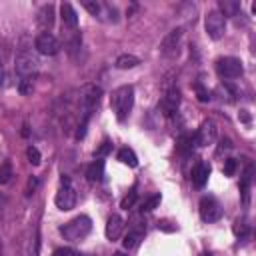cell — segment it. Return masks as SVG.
<instances>
[{
    "label": "cell",
    "instance_id": "obj_1",
    "mask_svg": "<svg viewBox=\"0 0 256 256\" xmlns=\"http://www.w3.org/2000/svg\"><path fill=\"white\" fill-rule=\"evenodd\" d=\"M100 98H102V88L96 86V84H86V86L80 90V112H82V120H80V124H78L76 138H84L88 118H90L92 112L98 108Z\"/></svg>",
    "mask_w": 256,
    "mask_h": 256
},
{
    "label": "cell",
    "instance_id": "obj_2",
    "mask_svg": "<svg viewBox=\"0 0 256 256\" xmlns=\"http://www.w3.org/2000/svg\"><path fill=\"white\" fill-rule=\"evenodd\" d=\"M110 104H112V110H114L118 122H124L134 106V88L130 84L118 86L110 96Z\"/></svg>",
    "mask_w": 256,
    "mask_h": 256
},
{
    "label": "cell",
    "instance_id": "obj_3",
    "mask_svg": "<svg viewBox=\"0 0 256 256\" xmlns=\"http://www.w3.org/2000/svg\"><path fill=\"white\" fill-rule=\"evenodd\" d=\"M90 230H92V220L86 214H80V216L72 218L70 222H66L64 226H60V234L70 242H78V240L86 238Z\"/></svg>",
    "mask_w": 256,
    "mask_h": 256
},
{
    "label": "cell",
    "instance_id": "obj_4",
    "mask_svg": "<svg viewBox=\"0 0 256 256\" xmlns=\"http://www.w3.org/2000/svg\"><path fill=\"white\" fill-rule=\"evenodd\" d=\"M14 68H16V72H18L22 78H34V74H36L38 68H40V60H38V56H36L32 50L22 48V50L16 54Z\"/></svg>",
    "mask_w": 256,
    "mask_h": 256
},
{
    "label": "cell",
    "instance_id": "obj_5",
    "mask_svg": "<svg viewBox=\"0 0 256 256\" xmlns=\"http://www.w3.org/2000/svg\"><path fill=\"white\" fill-rule=\"evenodd\" d=\"M204 28H206V34L212 40H220L226 32V18L218 10H210L204 18Z\"/></svg>",
    "mask_w": 256,
    "mask_h": 256
},
{
    "label": "cell",
    "instance_id": "obj_6",
    "mask_svg": "<svg viewBox=\"0 0 256 256\" xmlns=\"http://www.w3.org/2000/svg\"><path fill=\"white\" fill-rule=\"evenodd\" d=\"M216 70L222 78H240L242 72H244V66H242V60L240 58H234V56H224V58H218L216 62Z\"/></svg>",
    "mask_w": 256,
    "mask_h": 256
},
{
    "label": "cell",
    "instance_id": "obj_7",
    "mask_svg": "<svg viewBox=\"0 0 256 256\" xmlns=\"http://www.w3.org/2000/svg\"><path fill=\"white\" fill-rule=\"evenodd\" d=\"M34 48L42 56H54L60 50V42L52 32H40L34 40Z\"/></svg>",
    "mask_w": 256,
    "mask_h": 256
},
{
    "label": "cell",
    "instance_id": "obj_8",
    "mask_svg": "<svg viewBox=\"0 0 256 256\" xmlns=\"http://www.w3.org/2000/svg\"><path fill=\"white\" fill-rule=\"evenodd\" d=\"M222 216V206L214 196H202L200 200V218L204 222H216Z\"/></svg>",
    "mask_w": 256,
    "mask_h": 256
},
{
    "label": "cell",
    "instance_id": "obj_9",
    "mask_svg": "<svg viewBox=\"0 0 256 256\" xmlns=\"http://www.w3.org/2000/svg\"><path fill=\"white\" fill-rule=\"evenodd\" d=\"M182 36H184V30H182V28H174V30H170V32L164 36L162 44H160L162 54H166V56H176V54H178V50H180Z\"/></svg>",
    "mask_w": 256,
    "mask_h": 256
},
{
    "label": "cell",
    "instance_id": "obj_10",
    "mask_svg": "<svg viewBox=\"0 0 256 256\" xmlns=\"http://www.w3.org/2000/svg\"><path fill=\"white\" fill-rule=\"evenodd\" d=\"M216 140V124L212 120H206L200 124L198 128V132L194 134V142L196 146H208Z\"/></svg>",
    "mask_w": 256,
    "mask_h": 256
},
{
    "label": "cell",
    "instance_id": "obj_11",
    "mask_svg": "<svg viewBox=\"0 0 256 256\" xmlns=\"http://www.w3.org/2000/svg\"><path fill=\"white\" fill-rule=\"evenodd\" d=\"M76 200H78V196H76V190L72 188V184L70 186H60V190L54 196V202L60 210H72L76 206Z\"/></svg>",
    "mask_w": 256,
    "mask_h": 256
},
{
    "label": "cell",
    "instance_id": "obj_12",
    "mask_svg": "<svg viewBox=\"0 0 256 256\" xmlns=\"http://www.w3.org/2000/svg\"><path fill=\"white\" fill-rule=\"evenodd\" d=\"M180 106V90L176 86H170L166 92H164V98H162V108L166 114H174Z\"/></svg>",
    "mask_w": 256,
    "mask_h": 256
},
{
    "label": "cell",
    "instance_id": "obj_13",
    "mask_svg": "<svg viewBox=\"0 0 256 256\" xmlns=\"http://www.w3.org/2000/svg\"><path fill=\"white\" fill-rule=\"evenodd\" d=\"M60 16H62V30H76V26H78V14L72 8V4L64 2L60 6Z\"/></svg>",
    "mask_w": 256,
    "mask_h": 256
},
{
    "label": "cell",
    "instance_id": "obj_14",
    "mask_svg": "<svg viewBox=\"0 0 256 256\" xmlns=\"http://www.w3.org/2000/svg\"><path fill=\"white\" fill-rule=\"evenodd\" d=\"M252 174H254V168L252 164L246 166L242 178H240V198H242V204L248 206L250 204V188H252Z\"/></svg>",
    "mask_w": 256,
    "mask_h": 256
},
{
    "label": "cell",
    "instance_id": "obj_15",
    "mask_svg": "<svg viewBox=\"0 0 256 256\" xmlns=\"http://www.w3.org/2000/svg\"><path fill=\"white\" fill-rule=\"evenodd\" d=\"M124 230V218L120 214H112L106 222V238L108 240H118Z\"/></svg>",
    "mask_w": 256,
    "mask_h": 256
},
{
    "label": "cell",
    "instance_id": "obj_16",
    "mask_svg": "<svg viewBox=\"0 0 256 256\" xmlns=\"http://www.w3.org/2000/svg\"><path fill=\"white\" fill-rule=\"evenodd\" d=\"M54 4H44L42 8H40V12H38V26L46 32V30H50L52 28V24H54Z\"/></svg>",
    "mask_w": 256,
    "mask_h": 256
},
{
    "label": "cell",
    "instance_id": "obj_17",
    "mask_svg": "<svg viewBox=\"0 0 256 256\" xmlns=\"http://www.w3.org/2000/svg\"><path fill=\"white\" fill-rule=\"evenodd\" d=\"M208 176H210V166L206 162H198L192 170V182L196 188H204V184L208 182Z\"/></svg>",
    "mask_w": 256,
    "mask_h": 256
},
{
    "label": "cell",
    "instance_id": "obj_18",
    "mask_svg": "<svg viewBox=\"0 0 256 256\" xmlns=\"http://www.w3.org/2000/svg\"><path fill=\"white\" fill-rule=\"evenodd\" d=\"M86 176L90 182H100L104 178V160L96 158L88 168H86Z\"/></svg>",
    "mask_w": 256,
    "mask_h": 256
},
{
    "label": "cell",
    "instance_id": "obj_19",
    "mask_svg": "<svg viewBox=\"0 0 256 256\" xmlns=\"http://www.w3.org/2000/svg\"><path fill=\"white\" fill-rule=\"evenodd\" d=\"M114 64H116L118 70H130V68H134V66L140 64V58L134 56V54H120Z\"/></svg>",
    "mask_w": 256,
    "mask_h": 256
},
{
    "label": "cell",
    "instance_id": "obj_20",
    "mask_svg": "<svg viewBox=\"0 0 256 256\" xmlns=\"http://www.w3.org/2000/svg\"><path fill=\"white\" fill-rule=\"evenodd\" d=\"M142 236H144V232H140V230H134V228H128V232L124 234L122 246H124L126 250H130V248L138 246V242L142 240Z\"/></svg>",
    "mask_w": 256,
    "mask_h": 256
},
{
    "label": "cell",
    "instance_id": "obj_21",
    "mask_svg": "<svg viewBox=\"0 0 256 256\" xmlns=\"http://www.w3.org/2000/svg\"><path fill=\"white\" fill-rule=\"evenodd\" d=\"M118 160H120L122 164H126V166H130V168L138 166V158H136L134 150H132V148H128V146L118 150Z\"/></svg>",
    "mask_w": 256,
    "mask_h": 256
},
{
    "label": "cell",
    "instance_id": "obj_22",
    "mask_svg": "<svg viewBox=\"0 0 256 256\" xmlns=\"http://www.w3.org/2000/svg\"><path fill=\"white\" fill-rule=\"evenodd\" d=\"M238 10H240V2H234V0H222L218 12L226 18V16H236Z\"/></svg>",
    "mask_w": 256,
    "mask_h": 256
},
{
    "label": "cell",
    "instance_id": "obj_23",
    "mask_svg": "<svg viewBox=\"0 0 256 256\" xmlns=\"http://www.w3.org/2000/svg\"><path fill=\"white\" fill-rule=\"evenodd\" d=\"M232 232H234L238 238H246L248 232H250V224L246 222V218H236V220H234V226H232Z\"/></svg>",
    "mask_w": 256,
    "mask_h": 256
},
{
    "label": "cell",
    "instance_id": "obj_24",
    "mask_svg": "<svg viewBox=\"0 0 256 256\" xmlns=\"http://www.w3.org/2000/svg\"><path fill=\"white\" fill-rule=\"evenodd\" d=\"M136 200H138V192L132 188L130 192H128V194L122 198V202H120V208H122V210H130V208H134Z\"/></svg>",
    "mask_w": 256,
    "mask_h": 256
},
{
    "label": "cell",
    "instance_id": "obj_25",
    "mask_svg": "<svg viewBox=\"0 0 256 256\" xmlns=\"http://www.w3.org/2000/svg\"><path fill=\"white\" fill-rule=\"evenodd\" d=\"M34 90V78H22L20 84H18V92L22 96H30Z\"/></svg>",
    "mask_w": 256,
    "mask_h": 256
},
{
    "label": "cell",
    "instance_id": "obj_26",
    "mask_svg": "<svg viewBox=\"0 0 256 256\" xmlns=\"http://www.w3.org/2000/svg\"><path fill=\"white\" fill-rule=\"evenodd\" d=\"M82 6H84L92 16H100V12H102V4L96 2V0H84Z\"/></svg>",
    "mask_w": 256,
    "mask_h": 256
},
{
    "label": "cell",
    "instance_id": "obj_27",
    "mask_svg": "<svg viewBox=\"0 0 256 256\" xmlns=\"http://www.w3.org/2000/svg\"><path fill=\"white\" fill-rule=\"evenodd\" d=\"M26 158H28V162L32 164V166H38L40 164V152H38V148L36 146H28L26 148Z\"/></svg>",
    "mask_w": 256,
    "mask_h": 256
},
{
    "label": "cell",
    "instance_id": "obj_28",
    "mask_svg": "<svg viewBox=\"0 0 256 256\" xmlns=\"http://www.w3.org/2000/svg\"><path fill=\"white\" fill-rule=\"evenodd\" d=\"M158 204H160V194H152L148 200H144V204H142V212H150V210L158 208Z\"/></svg>",
    "mask_w": 256,
    "mask_h": 256
},
{
    "label": "cell",
    "instance_id": "obj_29",
    "mask_svg": "<svg viewBox=\"0 0 256 256\" xmlns=\"http://www.w3.org/2000/svg\"><path fill=\"white\" fill-rule=\"evenodd\" d=\"M236 168H238V162H236L234 158H226L222 172H224V176H234V174H236Z\"/></svg>",
    "mask_w": 256,
    "mask_h": 256
},
{
    "label": "cell",
    "instance_id": "obj_30",
    "mask_svg": "<svg viewBox=\"0 0 256 256\" xmlns=\"http://www.w3.org/2000/svg\"><path fill=\"white\" fill-rule=\"evenodd\" d=\"M10 176H12V168H10L8 162H4L2 168H0V184H2V182H8Z\"/></svg>",
    "mask_w": 256,
    "mask_h": 256
},
{
    "label": "cell",
    "instance_id": "obj_31",
    "mask_svg": "<svg viewBox=\"0 0 256 256\" xmlns=\"http://www.w3.org/2000/svg\"><path fill=\"white\" fill-rule=\"evenodd\" d=\"M192 140H194L192 136H182V138L178 140V148H180V152L190 150V148H192V146H190V144H192Z\"/></svg>",
    "mask_w": 256,
    "mask_h": 256
},
{
    "label": "cell",
    "instance_id": "obj_32",
    "mask_svg": "<svg viewBox=\"0 0 256 256\" xmlns=\"http://www.w3.org/2000/svg\"><path fill=\"white\" fill-rule=\"evenodd\" d=\"M54 256H82L80 252H76L74 248H56Z\"/></svg>",
    "mask_w": 256,
    "mask_h": 256
},
{
    "label": "cell",
    "instance_id": "obj_33",
    "mask_svg": "<svg viewBox=\"0 0 256 256\" xmlns=\"http://www.w3.org/2000/svg\"><path fill=\"white\" fill-rule=\"evenodd\" d=\"M110 150H112V144H110L108 140H104V142H102V146L96 150V158H102V156H106Z\"/></svg>",
    "mask_w": 256,
    "mask_h": 256
},
{
    "label": "cell",
    "instance_id": "obj_34",
    "mask_svg": "<svg viewBox=\"0 0 256 256\" xmlns=\"http://www.w3.org/2000/svg\"><path fill=\"white\" fill-rule=\"evenodd\" d=\"M196 94H198V100H200V102H208V100H210L208 90H204L200 84H196Z\"/></svg>",
    "mask_w": 256,
    "mask_h": 256
},
{
    "label": "cell",
    "instance_id": "obj_35",
    "mask_svg": "<svg viewBox=\"0 0 256 256\" xmlns=\"http://www.w3.org/2000/svg\"><path fill=\"white\" fill-rule=\"evenodd\" d=\"M36 186H38V178H36V176H32V178H28V184H26V196H30V194H34V190H36Z\"/></svg>",
    "mask_w": 256,
    "mask_h": 256
},
{
    "label": "cell",
    "instance_id": "obj_36",
    "mask_svg": "<svg viewBox=\"0 0 256 256\" xmlns=\"http://www.w3.org/2000/svg\"><path fill=\"white\" fill-rule=\"evenodd\" d=\"M230 148H232V142H230L228 138H222V140H220V148H218V154H220L222 150H230Z\"/></svg>",
    "mask_w": 256,
    "mask_h": 256
},
{
    "label": "cell",
    "instance_id": "obj_37",
    "mask_svg": "<svg viewBox=\"0 0 256 256\" xmlns=\"http://www.w3.org/2000/svg\"><path fill=\"white\" fill-rule=\"evenodd\" d=\"M240 120H242V122H246V124L250 122V114H248V110H240Z\"/></svg>",
    "mask_w": 256,
    "mask_h": 256
},
{
    "label": "cell",
    "instance_id": "obj_38",
    "mask_svg": "<svg viewBox=\"0 0 256 256\" xmlns=\"http://www.w3.org/2000/svg\"><path fill=\"white\" fill-rule=\"evenodd\" d=\"M4 84V68H2V62H0V86Z\"/></svg>",
    "mask_w": 256,
    "mask_h": 256
},
{
    "label": "cell",
    "instance_id": "obj_39",
    "mask_svg": "<svg viewBox=\"0 0 256 256\" xmlns=\"http://www.w3.org/2000/svg\"><path fill=\"white\" fill-rule=\"evenodd\" d=\"M0 256H4V248H2V238H0Z\"/></svg>",
    "mask_w": 256,
    "mask_h": 256
},
{
    "label": "cell",
    "instance_id": "obj_40",
    "mask_svg": "<svg viewBox=\"0 0 256 256\" xmlns=\"http://www.w3.org/2000/svg\"><path fill=\"white\" fill-rule=\"evenodd\" d=\"M112 256H126V254H124V252H114Z\"/></svg>",
    "mask_w": 256,
    "mask_h": 256
}]
</instances>
